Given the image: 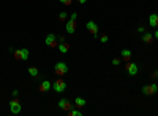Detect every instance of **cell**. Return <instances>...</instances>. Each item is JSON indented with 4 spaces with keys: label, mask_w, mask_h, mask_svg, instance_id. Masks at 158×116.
I'll list each match as a JSON object with an SVG mask.
<instances>
[{
    "label": "cell",
    "mask_w": 158,
    "mask_h": 116,
    "mask_svg": "<svg viewBox=\"0 0 158 116\" xmlns=\"http://www.w3.org/2000/svg\"><path fill=\"white\" fill-rule=\"evenodd\" d=\"M54 72H55L57 75H65V74L68 72L67 63H63V61H59V63H55V66H54Z\"/></svg>",
    "instance_id": "cell-1"
},
{
    "label": "cell",
    "mask_w": 158,
    "mask_h": 116,
    "mask_svg": "<svg viewBox=\"0 0 158 116\" xmlns=\"http://www.w3.org/2000/svg\"><path fill=\"white\" fill-rule=\"evenodd\" d=\"M14 58L16 60H29V49H18V50H14Z\"/></svg>",
    "instance_id": "cell-2"
},
{
    "label": "cell",
    "mask_w": 158,
    "mask_h": 116,
    "mask_svg": "<svg viewBox=\"0 0 158 116\" xmlns=\"http://www.w3.org/2000/svg\"><path fill=\"white\" fill-rule=\"evenodd\" d=\"M21 110H22L21 104H19L18 97H14V99L10 102V111H11V113H14V115H18V113H21Z\"/></svg>",
    "instance_id": "cell-3"
},
{
    "label": "cell",
    "mask_w": 158,
    "mask_h": 116,
    "mask_svg": "<svg viewBox=\"0 0 158 116\" xmlns=\"http://www.w3.org/2000/svg\"><path fill=\"white\" fill-rule=\"evenodd\" d=\"M52 86H54V91L55 93H63L67 90V83H65V80H62V79H57Z\"/></svg>",
    "instance_id": "cell-4"
},
{
    "label": "cell",
    "mask_w": 158,
    "mask_h": 116,
    "mask_svg": "<svg viewBox=\"0 0 158 116\" xmlns=\"http://www.w3.org/2000/svg\"><path fill=\"white\" fill-rule=\"evenodd\" d=\"M157 91H158V86H157L155 83H150V85H145V86H142V93H144L145 96H153Z\"/></svg>",
    "instance_id": "cell-5"
},
{
    "label": "cell",
    "mask_w": 158,
    "mask_h": 116,
    "mask_svg": "<svg viewBox=\"0 0 158 116\" xmlns=\"http://www.w3.org/2000/svg\"><path fill=\"white\" fill-rule=\"evenodd\" d=\"M125 68H126V72H128L130 75H136L138 71H139V69H138V64L136 63H131V61H128Z\"/></svg>",
    "instance_id": "cell-6"
},
{
    "label": "cell",
    "mask_w": 158,
    "mask_h": 116,
    "mask_svg": "<svg viewBox=\"0 0 158 116\" xmlns=\"http://www.w3.org/2000/svg\"><path fill=\"white\" fill-rule=\"evenodd\" d=\"M59 108H60V110H63V111H67V113H68V111H70L71 108H73V105H71L70 102H68L67 99H60V100H59Z\"/></svg>",
    "instance_id": "cell-7"
},
{
    "label": "cell",
    "mask_w": 158,
    "mask_h": 116,
    "mask_svg": "<svg viewBox=\"0 0 158 116\" xmlns=\"http://www.w3.org/2000/svg\"><path fill=\"white\" fill-rule=\"evenodd\" d=\"M44 42H46V46H48V47H57V38L54 36V35H48V36H46V39H44Z\"/></svg>",
    "instance_id": "cell-8"
},
{
    "label": "cell",
    "mask_w": 158,
    "mask_h": 116,
    "mask_svg": "<svg viewBox=\"0 0 158 116\" xmlns=\"http://www.w3.org/2000/svg\"><path fill=\"white\" fill-rule=\"evenodd\" d=\"M87 30H88L92 35H93V36H97V35H98V25H97V22L88 21V22H87Z\"/></svg>",
    "instance_id": "cell-9"
},
{
    "label": "cell",
    "mask_w": 158,
    "mask_h": 116,
    "mask_svg": "<svg viewBox=\"0 0 158 116\" xmlns=\"http://www.w3.org/2000/svg\"><path fill=\"white\" fill-rule=\"evenodd\" d=\"M76 32V21L74 19H70V21H67V33L73 35Z\"/></svg>",
    "instance_id": "cell-10"
},
{
    "label": "cell",
    "mask_w": 158,
    "mask_h": 116,
    "mask_svg": "<svg viewBox=\"0 0 158 116\" xmlns=\"http://www.w3.org/2000/svg\"><path fill=\"white\" fill-rule=\"evenodd\" d=\"M52 88V83L49 82V80H43V82L40 83V93H46V91H49Z\"/></svg>",
    "instance_id": "cell-11"
},
{
    "label": "cell",
    "mask_w": 158,
    "mask_h": 116,
    "mask_svg": "<svg viewBox=\"0 0 158 116\" xmlns=\"http://www.w3.org/2000/svg\"><path fill=\"white\" fill-rule=\"evenodd\" d=\"M149 24H150V27L157 28L158 27V14H150L149 16Z\"/></svg>",
    "instance_id": "cell-12"
},
{
    "label": "cell",
    "mask_w": 158,
    "mask_h": 116,
    "mask_svg": "<svg viewBox=\"0 0 158 116\" xmlns=\"http://www.w3.org/2000/svg\"><path fill=\"white\" fill-rule=\"evenodd\" d=\"M142 41H144L145 44H152V41H153V35H152V33H149V32H144V33H142Z\"/></svg>",
    "instance_id": "cell-13"
},
{
    "label": "cell",
    "mask_w": 158,
    "mask_h": 116,
    "mask_svg": "<svg viewBox=\"0 0 158 116\" xmlns=\"http://www.w3.org/2000/svg\"><path fill=\"white\" fill-rule=\"evenodd\" d=\"M120 55H122V60H125V61H130V60H131V52H130L128 49H123Z\"/></svg>",
    "instance_id": "cell-14"
},
{
    "label": "cell",
    "mask_w": 158,
    "mask_h": 116,
    "mask_svg": "<svg viewBox=\"0 0 158 116\" xmlns=\"http://www.w3.org/2000/svg\"><path fill=\"white\" fill-rule=\"evenodd\" d=\"M59 50L62 53H67L68 50H70V44H67V42H59Z\"/></svg>",
    "instance_id": "cell-15"
},
{
    "label": "cell",
    "mask_w": 158,
    "mask_h": 116,
    "mask_svg": "<svg viewBox=\"0 0 158 116\" xmlns=\"http://www.w3.org/2000/svg\"><path fill=\"white\" fill-rule=\"evenodd\" d=\"M74 105L78 107V108H82L84 105H86V99H82V97H76V100H74Z\"/></svg>",
    "instance_id": "cell-16"
},
{
    "label": "cell",
    "mask_w": 158,
    "mask_h": 116,
    "mask_svg": "<svg viewBox=\"0 0 158 116\" xmlns=\"http://www.w3.org/2000/svg\"><path fill=\"white\" fill-rule=\"evenodd\" d=\"M29 74L32 75V77H38V69L35 66H30L29 68Z\"/></svg>",
    "instance_id": "cell-17"
},
{
    "label": "cell",
    "mask_w": 158,
    "mask_h": 116,
    "mask_svg": "<svg viewBox=\"0 0 158 116\" xmlns=\"http://www.w3.org/2000/svg\"><path fill=\"white\" fill-rule=\"evenodd\" d=\"M68 115H70V116H81L82 113H81L79 110H73V108H71V110L68 111Z\"/></svg>",
    "instance_id": "cell-18"
},
{
    "label": "cell",
    "mask_w": 158,
    "mask_h": 116,
    "mask_svg": "<svg viewBox=\"0 0 158 116\" xmlns=\"http://www.w3.org/2000/svg\"><path fill=\"white\" fill-rule=\"evenodd\" d=\"M59 21L60 22H67V13H60L59 14Z\"/></svg>",
    "instance_id": "cell-19"
},
{
    "label": "cell",
    "mask_w": 158,
    "mask_h": 116,
    "mask_svg": "<svg viewBox=\"0 0 158 116\" xmlns=\"http://www.w3.org/2000/svg\"><path fill=\"white\" fill-rule=\"evenodd\" d=\"M107 39H109L107 35H101V38H100V41H101V42H107Z\"/></svg>",
    "instance_id": "cell-20"
},
{
    "label": "cell",
    "mask_w": 158,
    "mask_h": 116,
    "mask_svg": "<svg viewBox=\"0 0 158 116\" xmlns=\"http://www.w3.org/2000/svg\"><path fill=\"white\" fill-rule=\"evenodd\" d=\"M62 3H63V5H67V6H70L71 3H73V0H60Z\"/></svg>",
    "instance_id": "cell-21"
},
{
    "label": "cell",
    "mask_w": 158,
    "mask_h": 116,
    "mask_svg": "<svg viewBox=\"0 0 158 116\" xmlns=\"http://www.w3.org/2000/svg\"><path fill=\"white\" fill-rule=\"evenodd\" d=\"M112 64H114V66H119V64H120V58H114Z\"/></svg>",
    "instance_id": "cell-22"
},
{
    "label": "cell",
    "mask_w": 158,
    "mask_h": 116,
    "mask_svg": "<svg viewBox=\"0 0 158 116\" xmlns=\"http://www.w3.org/2000/svg\"><path fill=\"white\" fill-rule=\"evenodd\" d=\"M138 32H139V33H144V32H145V28L141 25V27H138Z\"/></svg>",
    "instance_id": "cell-23"
},
{
    "label": "cell",
    "mask_w": 158,
    "mask_h": 116,
    "mask_svg": "<svg viewBox=\"0 0 158 116\" xmlns=\"http://www.w3.org/2000/svg\"><path fill=\"white\" fill-rule=\"evenodd\" d=\"M11 94H13V97H18V96H19V91H18V90H14L13 93H11Z\"/></svg>",
    "instance_id": "cell-24"
},
{
    "label": "cell",
    "mask_w": 158,
    "mask_h": 116,
    "mask_svg": "<svg viewBox=\"0 0 158 116\" xmlns=\"http://www.w3.org/2000/svg\"><path fill=\"white\" fill-rule=\"evenodd\" d=\"M152 77H153V79H158V71H155V72H153V74H152Z\"/></svg>",
    "instance_id": "cell-25"
},
{
    "label": "cell",
    "mask_w": 158,
    "mask_h": 116,
    "mask_svg": "<svg viewBox=\"0 0 158 116\" xmlns=\"http://www.w3.org/2000/svg\"><path fill=\"white\" fill-rule=\"evenodd\" d=\"M76 17H78V14H76V13H73V14H71V17H70V19H74V21H76Z\"/></svg>",
    "instance_id": "cell-26"
},
{
    "label": "cell",
    "mask_w": 158,
    "mask_h": 116,
    "mask_svg": "<svg viewBox=\"0 0 158 116\" xmlns=\"http://www.w3.org/2000/svg\"><path fill=\"white\" fill-rule=\"evenodd\" d=\"M59 41L60 42H65V36H59Z\"/></svg>",
    "instance_id": "cell-27"
},
{
    "label": "cell",
    "mask_w": 158,
    "mask_h": 116,
    "mask_svg": "<svg viewBox=\"0 0 158 116\" xmlns=\"http://www.w3.org/2000/svg\"><path fill=\"white\" fill-rule=\"evenodd\" d=\"M153 36H155L157 39H158V30H155V35H153Z\"/></svg>",
    "instance_id": "cell-28"
},
{
    "label": "cell",
    "mask_w": 158,
    "mask_h": 116,
    "mask_svg": "<svg viewBox=\"0 0 158 116\" xmlns=\"http://www.w3.org/2000/svg\"><path fill=\"white\" fill-rule=\"evenodd\" d=\"M78 2H79V3H86L87 0H78Z\"/></svg>",
    "instance_id": "cell-29"
}]
</instances>
